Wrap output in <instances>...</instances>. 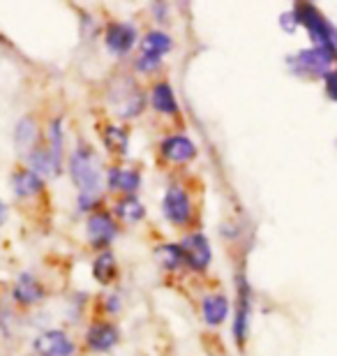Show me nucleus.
Wrapping results in <instances>:
<instances>
[{
    "label": "nucleus",
    "instance_id": "1",
    "mask_svg": "<svg viewBox=\"0 0 337 356\" xmlns=\"http://www.w3.org/2000/svg\"><path fill=\"white\" fill-rule=\"evenodd\" d=\"M69 169H72V178L74 183L79 185V204L83 209H88L90 204H95L97 199V192H99V165L97 160L92 158V153L88 148H79L72 155V162H69Z\"/></svg>",
    "mask_w": 337,
    "mask_h": 356
},
{
    "label": "nucleus",
    "instance_id": "2",
    "mask_svg": "<svg viewBox=\"0 0 337 356\" xmlns=\"http://www.w3.org/2000/svg\"><path fill=\"white\" fill-rule=\"evenodd\" d=\"M293 14H296V21L298 24H303L307 31H310V38L314 40V47H321V49H331V51H335V35L331 31V26L326 24L324 17L314 10L312 5L303 3L300 7H296L293 10Z\"/></svg>",
    "mask_w": 337,
    "mask_h": 356
},
{
    "label": "nucleus",
    "instance_id": "3",
    "mask_svg": "<svg viewBox=\"0 0 337 356\" xmlns=\"http://www.w3.org/2000/svg\"><path fill=\"white\" fill-rule=\"evenodd\" d=\"M333 58H335V51H331V49H321V47L303 49V51L296 56V70L310 76H324L328 74V70H331Z\"/></svg>",
    "mask_w": 337,
    "mask_h": 356
},
{
    "label": "nucleus",
    "instance_id": "4",
    "mask_svg": "<svg viewBox=\"0 0 337 356\" xmlns=\"http://www.w3.org/2000/svg\"><path fill=\"white\" fill-rule=\"evenodd\" d=\"M183 254L185 261L190 264V268L195 270H206L211 264V243L204 234H192L183 241Z\"/></svg>",
    "mask_w": 337,
    "mask_h": 356
},
{
    "label": "nucleus",
    "instance_id": "5",
    "mask_svg": "<svg viewBox=\"0 0 337 356\" xmlns=\"http://www.w3.org/2000/svg\"><path fill=\"white\" fill-rule=\"evenodd\" d=\"M35 352L40 356H72L74 345L63 331H47L35 340Z\"/></svg>",
    "mask_w": 337,
    "mask_h": 356
},
{
    "label": "nucleus",
    "instance_id": "6",
    "mask_svg": "<svg viewBox=\"0 0 337 356\" xmlns=\"http://www.w3.org/2000/svg\"><path fill=\"white\" fill-rule=\"evenodd\" d=\"M164 216H167L174 225H185L190 220V199L183 192V188H169L167 195H164Z\"/></svg>",
    "mask_w": 337,
    "mask_h": 356
},
{
    "label": "nucleus",
    "instance_id": "7",
    "mask_svg": "<svg viewBox=\"0 0 337 356\" xmlns=\"http://www.w3.org/2000/svg\"><path fill=\"white\" fill-rule=\"evenodd\" d=\"M113 236H116V227H113V220L106 213H95L88 220V238L92 245L97 248L109 245Z\"/></svg>",
    "mask_w": 337,
    "mask_h": 356
},
{
    "label": "nucleus",
    "instance_id": "8",
    "mask_svg": "<svg viewBox=\"0 0 337 356\" xmlns=\"http://www.w3.org/2000/svg\"><path fill=\"white\" fill-rule=\"evenodd\" d=\"M162 153H164V158L171 160V162H190L197 155V146L192 144L188 137L176 134V137L164 139Z\"/></svg>",
    "mask_w": 337,
    "mask_h": 356
},
{
    "label": "nucleus",
    "instance_id": "9",
    "mask_svg": "<svg viewBox=\"0 0 337 356\" xmlns=\"http://www.w3.org/2000/svg\"><path fill=\"white\" fill-rule=\"evenodd\" d=\"M134 40H136V33L130 24H113L109 31H106V47H109L113 54H127L132 49Z\"/></svg>",
    "mask_w": 337,
    "mask_h": 356
},
{
    "label": "nucleus",
    "instance_id": "10",
    "mask_svg": "<svg viewBox=\"0 0 337 356\" xmlns=\"http://www.w3.org/2000/svg\"><path fill=\"white\" fill-rule=\"evenodd\" d=\"M202 310H204V319L208 324L217 326L227 319L229 315V301L222 294H211L204 298L202 303Z\"/></svg>",
    "mask_w": 337,
    "mask_h": 356
},
{
    "label": "nucleus",
    "instance_id": "11",
    "mask_svg": "<svg viewBox=\"0 0 337 356\" xmlns=\"http://www.w3.org/2000/svg\"><path fill=\"white\" fill-rule=\"evenodd\" d=\"M106 183H109V188H113V190L132 195V192L139 188L141 176H139V172H134V169H111V172L106 174Z\"/></svg>",
    "mask_w": 337,
    "mask_h": 356
},
{
    "label": "nucleus",
    "instance_id": "12",
    "mask_svg": "<svg viewBox=\"0 0 337 356\" xmlns=\"http://www.w3.org/2000/svg\"><path fill=\"white\" fill-rule=\"evenodd\" d=\"M116 340H118V331L111 324H95L88 331V345L97 352L111 350L116 345Z\"/></svg>",
    "mask_w": 337,
    "mask_h": 356
},
{
    "label": "nucleus",
    "instance_id": "13",
    "mask_svg": "<svg viewBox=\"0 0 337 356\" xmlns=\"http://www.w3.org/2000/svg\"><path fill=\"white\" fill-rule=\"evenodd\" d=\"M12 188L19 197H33L42 190V178L38 172H33V169H24V172L14 174Z\"/></svg>",
    "mask_w": 337,
    "mask_h": 356
},
{
    "label": "nucleus",
    "instance_id": "14",
    "mask_svg": "<svg viewBox=\"0 0 337 356\" xmlns=\"http://www.w3.org/2000/svg\"><path fill=\"white\" fill-rule=\"evenodd\" d=\"M247 317H249V289H247V284L243 282V287H240V301H238V315H236V324H233L236 343H238V345L245 343Z\"/></svg>",
    "mask_w": 337,
    "mask_h": 356
},
{
    "label": "nucleus",
    "instance_id": "15",
    "mask_svg": "<svg viewBox=\"0 0 337 356\" xmlns=\"http://www.w3.org/2000/svg\"><path fill=\"white\" fill-rule=\"evenodd\" d=\"M150 102L157 111L162 113H176L178 111V104H176V95L171 90L169 83H157L153 88V95H150Z\"/></svg>",
    "mask_w": 337,
    "mask_h": 356
},
{
    "label": "nucleus",
    "instance_id": "16",
    "mask_svg": "<svg viewBox=\"0 0 337 356\" xmlns=\"http://www.w3.org/2000/svg\"><path fill=\"white\" fill-rule=\"evenodd\" d=\"M141 49H143V56L160 58L162 54H167L171 49V38H169V35L160 33V31H153V33H148L146 38H143Z\"/></svg>",
    "mask_w": 337,
    "mask_h": 356
},
{
    "label": "nucleus",
    "instance_id": "17",
    "mask_svg": "<svg viewBox=\"0 0 337 356\" xmlns=\"http://www.w3.org/2000/svg\"><path fill=\"white\" fill-rule=\"evenodd\" d=\"M14 296H17L19 303H35L42 296V287L35 282L33 275L24 273L17 280V287H14Z\"/></svg>",
    "mask_w": 337,
    "mask_h": 356
},
{
    "label": "nucleus",
    "instance_id": "18",
    "mask_svg": "<svg viewBox=\"0 0 337 356\" xmlns=\"http://www.w3.org/2000/svg\"><path fill=\"white\" fill-rule=\"evenodd\" d=\"M92 273L102 284H109L111 277L116 275V259H113V254L109 252H102L99 257L95 259V266H92Z\"/></svg>",
    "mask_w": 337,
    "mask_h": 356
},
{
    "label": "nucleus",
    "instance_id": "19",
    "mask_svg": "<svg viewBox=\"0 0 337 356\" xmlns=\"http://www.w3.org/2000/svg\"><path fill=\"white\" fill-rule=\"evenodd\" d=\"M35 139H38V125L33 118H24L17 127V146L21 151H28L35 144Z\"/></svg>",
    "mask_w": 337,
    "mask_h": 356
},
{
    "label": "nucleus",
    "instance_id": "20",
    "mask_svg": "<svg viewBox=\"0 0 337 356\" xmlns=\"http://www.w3.org/2000/svg\"><path fill=\"white\" fill-rule=\"evenodd\" d=\"M157 259H160L162 266L167 268H178L185 261V254H183V248L181 245H162L157 250Z\"/></svg>",
    "mask_w": 337,
    "mask_h": 356
},
{
    "label": "nucleus",
    "instance_id": "21",
    "mask_svg": "<svg viewBox=\"0 0 337 356\" xmlns=\"http://www.w3.org/2000/svg\"><path fill=\"white\" fill-rule=\"evenodd\" d=\"M116 213L120 218H125L127 222H136V220H141L143 218V206H141V202H136L134 197H127V199H123L118 206H116Z\"/></svg>",
    "mask_w": 337,
    "mask_h": 356
},
{
    "label": "nucleus",
    "instance_id": "22",
    "mask_svg": "<svg viewBox=\"0 0 337 356\" xmlns=\"http://www.w3.org/2000/svg\"><path fill=\"white\" fill-rule=\"evenodd\" d=\"M106 144H109V148L123 155L127 151V134L120 130V127H109V130H106Z\"/></svg>",
    "mask_w": 337,
    "mask_h": 356
},
{
    "label": "nucleus",
    "instance_id": "23",
    "mask_svg": "<svg viewBox=\"0 0 337 356\" xmlns=\"http://www.w3.org/2000/svg\"><path fill=\"white\" fill-rule=\"evenodd\" d=\"M160 67V58H153V56H141L139 60V70L143 72H153V70Z\"/></svg>",
    "mask_w": 337,
    "mask_h": 356
},
{
    "label": "nucleus",
    "instance_id": "24",
    "mask_svg": "<svg viewBox=\"0 0 337 356\" xmlns=\"http://www.w3.org/2000/svg\"><path fill=\"white\" fill-rule=\"evenodd\" d=\"M328 92H331V97L337 102V70L328 74Z\"/></svg>",
    "mask_w": 337,
    "mask_h": 356
},
{
    "label": "nucleus",
    "instance_id": "25",
    "mask_svg": "<svg viewBox=\"0 0 337 356\" xmlns=\"http://www.w3.org/2000/svg\"><path fill=\"white\" fill-rule=\"evenodd\" d=\"M3 220H5V206L0 202V225H3Z\"/></svg>",
    "mask_w": 337,
    "mask_h": 356
}]
</instances>
